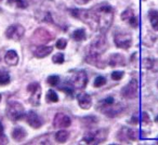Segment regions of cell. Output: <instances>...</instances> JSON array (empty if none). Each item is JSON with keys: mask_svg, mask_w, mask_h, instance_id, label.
Here are the masks:
<instances>
[{"mask_svg": "<svg viewBox=\"0 0 158 145\" xmlns=\"http://www.w3.org/2000/svg\"><path fill=\"white\" fill-rule=\"evenodd\" d=\"M9 3L14 5L16 8H19V9H25V8H27V6H28L26 0H9Z\"/></svg>", "mask_w": 158, "mask_h": 145, "instance_id": "28", "label": "cell"}, {"mask_svg": "<svg viewBox=\"0 0 158 145\" xmlns=\"http://www.w3.org/2000/svg\"><path fill=\"white\" fill-rule=\"evenodd\" d=\"M86 37H87L86 31H85V29H82V28L76 29V31L73 33V38H74L76 41H82V40L86 39Z\"/></svg>", "mask_w": 158, "mask_h": 145, "instance_id": "26", "label": "cell"}, {"mask_svg": "<svg viewBox=\"0 0 158 145\" xmlns=\"http://www.w3.org/2000/svg\"><path fill=\"white\" fill-rule=\"evenodd\" d=\"M139 93V84L138 80L132 79L121 90V94L125 99L127 100H133L138 97Z\"/></svg>", "mask_w": 158, "mask_h": 145, "instance_id": "7", "label": "cell"}, {"mask_svg": "<svg viewBox=\"0 0 158 145\" xmlns=\"http://www.w3.org/2000/svg\"><path fill=\"white\" fill-rule=\"evenodd\" d=\"M77 100H78L79 106L82 110H89L92 106V99H91V97L88 93H85V92L80 93L78 95V97H77Z\"/></svg>", "mask_w": 158, "mask_h": 145, "instance_id": "16", "label": "cell"}, {"mask_svg": "<svg viewBox=\"0 0 158 145\" xmlns=\"http://www.w3.org/2000/svg\"><path fill=\"white\" fill-rule=\"evenodd\" d=\"M0 133H3V127L1 125V122H0Z\"/></svg>", "mask_w": 158, "mask_h": 145, "instance_id": "38", "label": "cell"}, {"mask_svg": "<svg viewBox=\"0 0 158 145\" xmlns=\"http://www.w3.org/2000/svg\"><path fill=\"white\" fill-rule=\"evenodd\" d=\"M86 61L88 62L89 64L93 66H97L99 68H103L105 66V64L102 62L101 60V55H98V54H92V53H88L86 57Z\"/></svg>", "mask_w": 158, "mask_h": 145, "instance_id": "18", "label": "cell"}, {"mask_svg": "<svg viewBox=\"0 0 158 145\" xmlns=\"http://www.w3.org/2000/svg\"><path fill=\"white\" fill-rule=\"evenodd\" d=\"M123 110V108L120 104H115L114 103V104H112V105L108 106V107H106L105 110H102V113L105 114L106 116H108L110 118H114V117L118 116Z\"/></svg>", "mask_w": 158, "mask_h": 145, "instance_id": "14", "label": "cell"}, {"mask_svg": "<svg viewBox=\"0 0 158 145\" xmlns=\"http://www.w3.org/2000/svg\"><path fill=\"white\" fill-rule=\"evenodd\" d=\"M70 14L74 18L82 21L84 23L89 25L91 29L93 31H99V20L95 11L92 9L84 10V9H73L70 10Z\"/></svg>", "mask_w": 158, "mask_h": 145, "instance_id": "2", "label": "cell"}, {"mask_svg": "<svg viewBox=\"0 0 158 145\" xmlns=\"http://www.w3.org/2000/svg\"><path fill=\"white\" fill-rule=\"evenodd\" d=\"M47 82H48L50 86H56L57 82H60V77L57 75H51L48 77Z\"/></svg>", "mask_w": 158, "mask_h": 145, "instance_id": "30", "label": "cell"}, {"mask_svg": "<svg viewBox=\"0 0 158 145\" xmlns=\"http://www.w3.org/2000/svg\"><path fill=\"white\" fill-rule=\"evenodd\" d=\"M156 120H157V121H158V117H157V118H156Z\"/></svg>", "mask_w": 158, "mask_h": 145, "instance_id": "40", "label": "cell"}, {"mask_svg": "<svg viewBox=\"0 0 158 145\" xmlns=\"http://www.w3.org/2000/svg\"><path fill=\"white\" fill-rule=\"evenodd\" d=\"M87 84H88V76L84 70L77 72L72 77V85L74 86L75 89H78V90L85 89Z\"/></svg>", "mask_w": 158, "mask_h": 145, "instance_id": "8", "label": "cell"}, {"mask_svg": "<svg viewBox=\"0 0 158 145\" xmlns=\"http://www.w3.org/2000/svg\"><path fill=\"white\" fill-rule=\"evenodd\" d=\"M98 15L99 20V31L102 33H105L110 27L114 20V12L113 8L108 3H100L93 8Z\"/></svg>", "mask_w": 158, "mask_h": 145, "instance_id": "1", "label": "cell"}, {"mask_svg": "<svg viewBox=\"0 0 158 145\" xmlns=\"http://www.w3.org/2000/svg\"><path fill=\"white\" fill-rule=\"evenodd\" d=\"M52 62L55 64H62L64 62V54H62V53L54 54V56H52Z\"/></svg>", "mask_w": 158, "mask_h": 145, "instance_id": "32", "label": "cell"}, {"mask_svg": "<svg viewBox=\"0 0 158 145\" xmlns=\"http://www.w3.org/2000/svg\"><path fill=\"white\" fill-rule=\"evenodd\" d=\"M10 82V76L7 72H0V86H6Z\"/></svg>", "mask_w": 158, "mask_h": 145, "instance_id": "29", "label": "cell"}, {"mask_svg": "<svg viewBox=\"0 0 158 145\" xmlns=\"http://www.w3.org/2000/svg\"><path fill=\"white\" fill-rule=\"evenodd\" d=\"M105 82H106V79L103 77V76H98V77L94 79V84L93 85H94L95 88H100V87L104 86Z\"/></svg>", "mask_w": 158, "mask_h": 145, "instance_id": "31", "label": "cell"}, {"mask_svg": "<svg viewBox=\"0 0 158 145\" xmlns=\"http://www.w3.org/2000/svg\"><path fill=\"white\" fill-rule=\"evenodd\" d=\"M107 138V130L100 129L93 133H89L81 140V144H100Z\"/></svg>", "mask_w": 158, "mask_h": 145, "instance_id": "4", "label": "cell"}, {"mask_svg": "<svg viewBox=\"0 0 158 145\" xmlns=\"http://www.w3.org/2000/svg\"><path fill=\"white\" fill-rule=\"evenodd\" d=\"M53 48L49 46H44V44H40L39 47H37V49L35 50V55L39 59H42V57L48 56L50 53H52Z\"/></svg>", "mask_w": 158, "mask_h": 145, "instance_id": "20", "label": "cell"}, {"mask_svg": "<svg viewBox=\"0 0 158 145\" xmlns=\"http://www.w3.org/2000/svg\"><path fill=\"white\" fill-rule=\"evenodd\" d=\"M123 77V72H114L112 74V79L113 80H120Z\"/></svg>", "mask_w": 158, "mask_h": 145, "instance_id": "35", "label": "cell"}, {"mask_svg": "<svg viewBox=\"0 0 158 145\" xmlns=\"http://www.w3.org/2000/svg\"><path fill=\"white\" fill-rule=\"evenodd\" d=\"M26 121L31 128H34V129H39L42 126V121H41V119H40V117L38 116L34 110H31V112L27 113Z\"/></svg>", "mask_w": 158, "mask_h": 145, "instance_id": "13", "label": "cell"}, {"mask_svg": "<svg viewBox=\"0 0 158 145\" xmlns=\"http://www.w3.org/2000/svg\"><path fill=\"white\" fill-rule=\"evenodd\" d=\"M89 1H90V0H75V2L78 3V5H86Z\"/></svg>", "mask_w": 158, "mask_h": 145, "instance_id": "37", "label": "cell"}, {"mask_svg": "<svg viewBox=\"0 0 158 145\" xmlns=\"http://www.w3.org/2000/svg\"><path fill=\"white\" fill-rule=\"evenodd\" d=\"M48 136H40V138H38L37 140H34L33 142V144H50V141L48 140Z\"/></svg>", "mask_w": 158, "mask_h": 145, "instance_id": "34", "label": "cell"}, {"mask_svg": "<svg viewBox=\"0 0 158 145\" xmlns=\"http://www.w3.org/2000/svg\"><path fill=\"white\" fill-rule=\"evenodd\" d=\"M119 134H121L120 135H118V139L120 141H135L138 140V131H135V130L133 129H129V128H123V129L120 130V132H119Z\"/></svg>", "mask_w": 158, "mask_h": 145, "instance_id": "12", "label": "cell"}, {"mask_svg": "<svg viewBox=\"0 0 158 145\" xmlns=\"http://www.w3.org/2000/svg\"><path fill=\"white\" fill-rule=\"evenodd\" d=\"M24 34L25 28L21 24H13L8 27L6 31V36L12 40H20L24 36Z\"/></svg>", "mask_w": 158, "mask_h": 145, "instance_id": "9", "label": "cell"}, {"mask_svg": "<svg viewBox=\"0 0 158 145\" xmlns=\"http://www.w3.org/2000/svg\"><path fill=\"white\" fill-rule=\"evenodd\" d=\"M0 1H2V0H0Z\"/></svg>", "mask_w": 158, "mask_h": 145, "instance_id": "41", "label": "cell"}, {"mask_svg": "<svg viewBox=\"0 0 158 145\" xmlns=\"http://www.w3.org/2000/svg\"><path fill=\"white\" fill-rule=\"evenodd\" d=\"M27 135V132L26 130L24 129V128L22 127H15L13 129V131H12V138H13L14 141H16V142H21V141H23L25 138H26Z\"/></svg>", "mask_w": 158, "mask_h": 145, "instance_id": "21", "label": "cell"}, {"mask_svg": "<svg viewBox=\"0 0 158 145\" xmlns=\"http://www.w3.org/2000/svg\"><path fill=\"white\" fill-rule=\"evenodd\" d=\"M70 123H72L70 117L67 116L66 114H63V113H57L54 116V119H53V126L57 129L67 128L70 126Z\"/></svg>", "mask_w": 158, "mask_h": 145, "instance_id": "11", "label": "cell"}, {"mask_svg": "<svg viewBox=\"0 0 158 145\" xmlns=\"http://www.w3.org/2000/svg\"><path fill=\"white\" fill-rule=\"evenodd\" d=\"M110 65L112 67H117V66H125L126 65V59L123 54H119V53H116V54L110 55V61H108Z\"/></svg>", "mask_w": 158, "mask_h": 145, "instance_id": "17", "label": "cell"}, {"mask_svg": "<svg viewBox=\"0 0 158 145\" xmlns=\"http://www.w3.org/2000/svg\"><path fill=\"white\" fill-rule=\"evenodd\" d=\"M69 138V133L66 130H60L55 133V141L59 143H64L68 140Z\"/></svg>", "mask_w": 158, "mask_h": 145, "instance_id": "25", "label": "cell"}, {"mask_svg": "<svg viewBox=\"0 0 158 145\" xmlns=\"http://www.w3.org/2000/svg\"><path fill=\"white\" fill-rule=\"evenodd\" d=\"M8 143V140L2 133H0V144H7Z\"/></svg>", "mask_w": 158, "mask_h": 145, "instance_id": "36", "label": "cell"}, {"mask_svg": "<svg viewBox=\"0 0 158 145\" xmlns=\"http://www.w3.org/2000/svg\"><path fill=\"white\" fill-rule=\"evenodd\" d=\"M8 118L12 121H18L24 116V107L21 103L15 101L8 102L7 110H6Z\"/></svg>", "mask_w": 158, "mask_h": 145, "instance_id": "3", "label": "cell"}, {"mask_svg": "<svg viewBox=\"0 0 158 145\" xmlns=\"http://www.w3.org/2000/svg\"><path fill=\"white\" fill-rule=\"evenodd\" d=\"M148 18L151 21V25L154 28V31H158V12L155 10H152L148 13Z\"/></svg>", "mask_w": 158, "mask_h": 145, "instance_id": "24", "label": "cell"}, {"mask_svg": "<svg viewBox=\"0 0 158 145\" xmlns=\"http://www.w3.org/2000/svg\"><path fill=\"white\" fill-rule=\"evenodd\" d=\"M121 20L128 22L132 27H136L139 25L138 19L134 16L133 10L132 9H127L121 13Z\"/></svg>", "mask_w": 158, "mask_h": 145, "instance_id": "15", "label": "cell"}, {"mask_svg": "<svg viewBox=\"0 0 158 145\" xmlns=\"http://www.w3.org/2000/svg\"><path fill=\"white\" fill-rule=\"evenodd\" d=\"M46 101L48 103H56L59 101V97H57L56 92L53 90H49L46 94Z\"/></svg>", "mask_w": 158, "mask_h": 145, "instance_id": "27", "label": "cell"}, {"mask_svg": "<svg viewBox=\"0 0 158 145\" xmlns=\"http://www.w3.org/2000/svg\"><path fill=\"white\" fill-rule=\"evenodd\" d=\"M5 62L10 66H15L19 63V55L14 50H10L6 53L5 55Z\"/></svg>", "mask_w": 158, "mask_h": 145, "instance_id": "19", "label": "cell"}, {"mask_svg": "<svg viewBox=\"0 0 158 145\" xmlns=\"http://www.w3.org/2000/svg\"><path fill=\"white\" fill-rule=\"evenodd\" d=\"M54 35L46 28H38L34 31L31 36V41L37 44H46L53 39Z\"/></svg>", "mask_w": 158, "mask_h": 145, "instance_id": "5", "label": "cell"}, {"mask_svg": "<svg viewBox=\"0 0 158 145\" xmlns=\"http://www.w3.org/2000/svg\"><path fill=\"white\" fill-rule=\"evenodd\" d=\"M66 46H67V41H66V39H64V38L59 39L56 41V44H55V47H56L57 49H60V50H64V49L66 48Z\"/></svg>", "mask_w": 158, "mask_h": 145, "instance_id": "33", "label": "cell"}, {"mask_svg": "<svg viewBox=\"0 0 158 145\" xmlns=\"http://www.w3.org/2000/svg\"><path fill=\"white\" fill-rule=\"evenodd\" d=\"M40 97H41V88L38 86L36 89L31 91V97H29V102L33 106H38L40 103Z\"/></svg>", "mask_w": 158, "mask_h": 145, "instance_id": "22", "label": "cell"}, {"mask_svg": "<svg viewBox=\"0 0 158 145\" xmlns=\"http://www.w3.org/2000/svg\"><path fill=\"white\" fill-rule=\"evenodd\" d=\"M106 49H107V41H106V38L104 37V36L100 35V36H98V37H95L94 39H93V41L91 42L90 47H89L88 53L101 55L103 52H105Z\"/></svg>", "mask_w": 158, "mask_h": 145, "instance_id": "6", "label": "cell"}, {"mask_svg": "<svg viewBox=\"0 0 158 145\" xmlns=\"http://www.w3.org/2000/svg\"><path fill=\"white\" fill-rule=\"evenodd\" d=\"M143 64L146 68L153 70V72H158V60L153 59H145L143 61Z\"/></svg>", "mask_w": 158, "mask_h": 145, "instance_id": "23", "label": "cell"}, {"mask_svg": "<svg viewBox=\"0 0 158 145\" xmlns=\"http://www.w3.org/2000/svg\"><path fill=\"white\" fill-rule=\"evenodd\" d=\"M114 41L118 48L129 49L132 44V37L128 33H117L115 35Z\"/></svg>", "mask_w": 158, "mask_h": 145, "instance_id": "10", "label": "cell"}, {"mask_svg": "<svg viewBox=\"0 0 158 145\" xmlns=\"http://www.w3.org/2000/svg\"><path fill=\"white\" fill-rule=\"evenodd\" d=\"M0 101H1V94H0Z\"/></svg>", "mask_w": 158, "mask_h": 145, "instance_id": "39", "label": "cell"}]
</instances>
